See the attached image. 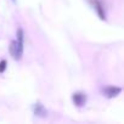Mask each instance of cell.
Here are the masks:
<instances>
[{
    "label": "cell",
    "instance_id": "cell-1",
    "mask_svg": "<svg viewBox=\"0 0 124 124\" xmlns=\"http://www.w3.org/2000/svg\"><path fill=\"white\" fill-rule=\"evenodd\" d=\"M10 54L15 60H21L23 55V41L14 40L10 44Z\"/></svg>",
    "mask_w": 124,
    "mask_h": 124
},
{
    "label": "cell",
    "instance_id": "cell-2",
    "mask_svg": "<svg viewBox=\"0 0 124 124\" xmlns=\"http://www.w3.org/2000/svg\"><path fill=\"white\" fill-rule=\"evenodd\" d=\"M89 1L93 4L94 9L96 10L97 15L100 16L101 20H106V14H105V8H103V4L101 0H89Z\"/></svg>",
    "mask_w": 124,
    "mask_h": 124
},
{
    "label": "cell",
    "instance_id": "cell-3",
    "mask_svg": "<svg viewBox=\"0 0 124 124\" xmlns=\"http://www.w3.org/2000/svg\"><path fill=\"white\" fill-rule=\"evenodd\" d=\"M120 91H122V89L118 88V86H106V88L103 89V94H105L107 97H114V96L119 95Z\"/></svg>",
    "mask_w": 124,
    "mask_h": 124
},
{
    "label": "cell",
    "instance_id": "cell-4",
    "mask_svg": "<svg viewBox=\"0 0 124 124\" xmlns=\"http://www.w3.org/2000/svg\"><path fill=\"white\" fill-rule=\"evenodd\" d=\"M72 100L74 102V105L77 106H83L86 101V95L84 93H74L72 96Z\"/></svg>",
    "mask_w": 124,
    "mask_h": 124
},
{
    "label": "cell",
    "instance_id": "cell-5",
    "mask_svg": "<svg viewBox=\"0 0 124 124\" xmlns=\"http://www.w3.org/2000/svg\"><path fill=\"white\" fill-rule=\"evenodd\" d=\"M34 113H35L37 116H40V117H45V116H46V111L44 109V107H43V105H41L40 102H38V103L35 105V107H34Z\"/></svg>",
    "mask_w": 124,
    "mask_h": 124
},
{
    "label": "cell",
    "instance_id": "cell-6",
    "mask_svg": "<svg viewBox=\"0 0 124 124\" xmlns=\"http://www.w3.org/2000/svg\"><path fill=\"white\" fill-rule=\"evenodd\" d=\"M6 67H8V62L5 60H1L0 61V73H4Z\"/></svg>",
    "mask_w": 124,
    "mask_h": 124
}]
</instances>
